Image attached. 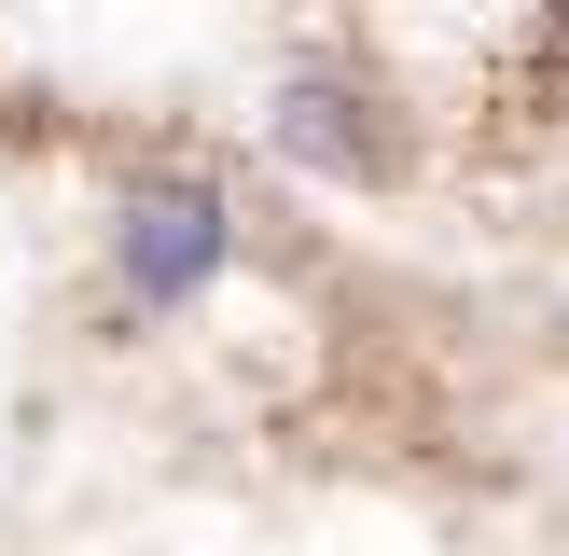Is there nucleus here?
Wrapping results in <instances>:
<instances>
[{
    "mask_svg": "<svg viewBox=\"0 0 569 556\" xmlns=\"http://www.w3.org/2000/svg\"><path fill=\"white\" fill-rule=\"evenodd\" d=\"M237 265V209H222L209 181H139L126 209H111V278H126V306H194L209 278Z\"/></svg>",
    "mask_w": 569,
    "mask_h": 556,
    "instance_id": "1",
    "label": "nucleus"
},
{
    "mask_svg": "<svg viewBox=\"0 0 569 556\" xmlns=\"http://www.w3.org/2000/svg\"><path fill=\"white\" fill-rule=\"evenodd\" d=\"M264 139H278L292 167H320V181H361V167H389L376 98H348V83H292V98L264 111Z\"/></svg>",
    "mask_w": 569,
    "mask_h": 556,
    "instance_id": "2",
    "label": "nucleus"
},
{
    "mask_svg": "<svg viewBox=\"0 0 569 556\" xmlns=\"http://www.w3.org/2000/svg\"><path fill=\"white\" fill-rule=\"evenodd\" d=\"M556 14H569V0H556Z\"/></svg>",
    "mask_w": 569,
    "mask_h": 556,
    "instance_id": "3",
    "label": "nucleus"
}]
</instances>
